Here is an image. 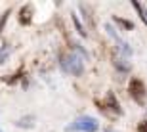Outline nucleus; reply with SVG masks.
I'll use <instances>...</instances> for the list:
<instances>
[{
  "label": "nucleus",
  "mask_w": 147,
  "mask_h": 132,
  "mask_svg": "<svg viewBox=\"0 0 147 132\" xmlns=\"http://www.w3.org/2000/svg\"><path fill=\"white\" fill-rule=\"evenodd\" d=\"M61 69L65 73H71V75H82L84 73V63H82V58L76 52H71V54H65L61 58Z\"/></svg>",
  "instance_id": "nucleus-1"
},
{
  "label": "nucleus",
  "mask_w": 147,
  "mask_h": 132,
  "mask_svg": "<svg viewBox=\"0 0 147 132\" xmlns=\"http://www.w3.org/2000/svg\"><path fill=\"white\" fill-rule=\"evenodd\" d=\"M99 128V123L98 119H94V117H78L73 125H69L67 127V130H82V132H96Z\"/></svg>",
  "instance_id": "nucleus-2"
},
{
  "label": "nucleus",
  "mask_w": 147,
  "mask_h": 132,
  "mask_svg": "<svg viewBox=\"0 0 147 132\" xmlns=\"http://www.w3.org/2000/svg\"><path fill=\"white\" fill-rule=\"evenodd\" d=\"M128 90H130L132 98L138 100V102H142L143 96H145V84H143L140 79H132V81H130V86H128Z\"/></svg>",
  "instance_id": "nucleus-3"
},
{
  "label": "nucleus",
  "mask_w": 147,
  "mask_h": 132,
  "mask_svg": "<svg viewBox=\"0 0 147 132\" xmlns=\"http://www.w3.org/2000/svg\"><path fill=\"white\" fill-rule=\"evenodd\" d=\"M107 105H109V107L115 111V113H120V105H119V102H117V98H115V94H113V92L107 94Z\"/></svg>",
  "instance_id": "nucleus-4"
},
{
  "label": "nucleus",
  "mask_w": 147,
  "mask_h": 132,
  "mask_svg": "<svg viewBox=\"0 0 147 132\" xmlns=\"http://www.w3.org/2000/svg\"><path fill=\"white\" fill-rule=\"evenodd\" d=\"M29 12H31V6H25L21 10V17H19V21L23 23V25H29L31 23V16H29Z\"/></svg>",
  "instance_id": "nucleus-5"
},
{
  "label": "nucleus",
  "mask_w": 147,
  "mask_h": 132,
  "mask_svg": "<svg viewBox=\"0 0 147 132\" xmlns=\"http://www.w3.org/2000/svg\"><path fill=\"white\" fill-rule=\"evenodd\" d=\"M115 65L119 67L120 71H128V69H130V65H128V63H126L122 58H115Z\"/></svg>",
  "instance_id": "nucleus-6"
},
{
  "label": "nucleus",
  "mask_w": 147,
  "mask_h": 132,
  "mask_svg": "<svg viewBox=\"0 0 147 132\" xmlns=\"http://www.w3.org/2000/svg\"><path fill=\"white\" fill-rule=\"evenodd\" d=\"M33 119L31 117H25V119H21V121H17V127H21V128H31L34 125V123H31Z\"/></svg>",
  "instance_id": "nucleus-7"
},
{
  "label": "nucleus",
  "mask_w": 147,
  "mask_h": 132,
  "mask_svg": "<svg viewBox=\"0 0 147 132\" xmlns=\"http://www.w3.org/2000/svg\"><path fill=\"white\" fill-rule=\"evenodd\" d=\"M115 21L119 23V25H122V27H126V29H134V23L128 21V19H122V17H115Z\"/></svg>",
  "instance_id": "nucleus-8"
},
{
  "label": "nucleus",
  "mask_w": 147,
  "mask_h": 132,
  "mask_svg": "<svg viewBox=\"0 0 147 132\" xmlns=\"http://www.w3.org/2000/svg\"><path fill=\"white\" fill-rule=\"evenodd\" d=\"M8 56H10V46H4V48L0 50V65L8 60Z\"/></svg>",
  "instance_id": "nucleus-9"
},
{
  "label": "nucleus",
  "mask_w": 147,
  "mask_h": 132,
  "mask_svg": "<svg viewBox=\"0 0 147 132\" xmlns=\"http://www.w3.org/2000/svg\"><path fill=\"white\" fill-rule=\"evenodd\" d=\"M73 21H75V27L78 29V33H80L82 37H86V31H84V27H82V23L78 21V17H76V16H73Z\"/></svg>",
  "instance_id": "nucleus-10"
},
{
  "label": "nucleus",
  "mask_w": 147,
  "mask_h": 132,
  "mask_svg": "<svg viewBox=\"0 0 147 132\" xmlns=\"http://www.w3.org/2000/svg\"><path fill=\"white\" fill-rule=\"evenodd\" d=\"M8 16H10V12H6V14H4V17L0 19V31H2V27H4V23H6V19H8Z\"/></svg>",
  "instance_id": "nucleus-11"
},
{
  "label": "nucleus",
  "mask_w": 147,
  "mask_h": 132,
  "mask_svg": "<svg viewBox=\"0 0 147 132\" xmlns=\"http://www.w3.org/2000/svg\"><path fill=\"white\" fill-rule=\"evenodd\" d=\"M138 130H140V132H147V121H145V123H140Z\"/></svg>",
  "instance_id": "nucleus-12"
},
{
  "label": "nucleus",
  "mask_w": 147,
  "mask_h": 132,
  "mask_svg": "<svg viewBox=\"0 0 147 132\" xmlns=\"http://www.w3.org/2000/svg\"><path fill=\"white\" fill-rule=\"evenodd\" d=\"M0 132H2V130H0Z\"/></svg>",
  "instance_id": "nucleus-13"
}]
</instances>
